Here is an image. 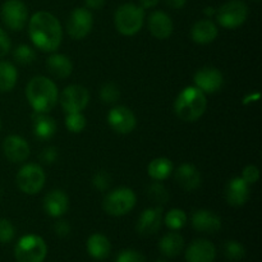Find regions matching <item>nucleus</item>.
Listing matches in <instances>:
<instances>
[{"mask_svg":"<svg viewBox=\"0 0 262 262\" xmlns=\"http://www.w3.org/2000/svg\"><path fill=\"white\" fill-rule=\"evenodd\" d=\"M69 199L61 189H53L43 199V210L51 217H60L68 211Z\"/></svg>","mask_w":262,"mask_h":262,"instance_id":"aec40b11","label":"nucleus"},{"mask_svg":"<svg viewBox=\"0 0 262 262\" xmlns=\"http://www.w3.org/2000/svg\"><path fill=\"white\" fill-rule=\"evenodd\" d=\"M216 248L207 239H196L186 250L187 262H214Z\"/></svg>","mask_w":262,"mask_h":262,"instance_id":"a211bd4d","label":"nucleus"},{"mask_svg":"<svg viewBox=\"0 0 262 262\" xmlns=\"http://www.w3.org/2000/svg\"><path fill=\"white\" fill-rule=\"evenodd\" d=\"M204 13H205V15H207V17H212V15L216 14V9L212 7H206L204 9Z\"/></svg>","mask_w":262,"mask_h":262,"instance_id":"a18cd8bd","label":"nucleus"},{"mask_svg":"<svg viewBox=\"0 0 262 262\" xmlns=\"http://www.w3.org/2000/svg\"><path fill=\"white\" fill-rule=\"evenodd\" d=\"M0 194H2V191H0Z\"/></svg>","mask_w":262,"mask_h":262,"instance_id":"8fccbe9b","label":"nucleus"},{"mask_svg":"<svg viewBox=\"0 0 262 262\" xmlns=\"http://www.w3.org/2000/svg\"><path fill=\"white\" fill-rule=\"evenodd\" d=\"M136 202L137 197L135 192L127 187H120L106 194L102 202V207L105 212L112 216H123L136 206Z\"/></svg>","mask_w":262,"mask_h":262,"instance_id":"423d86ee","label":"nucleus"},{"mask_svg":"<svg viewBox=\"0 0 262 262\" xmlns=\"http://www.w3.org/2000/svg\"><path fill=\"white\" fill-rule=\"evenodd\" d=\"M54 232L58 237L66 238L71 234V225L67 220H59L54 224Z\"/></svg>","mask_w":262,"mask_h":262,"instance_id":"ea45409f","label":"nucleus"},{"mask_svg":"<svg viewBox=\"0 0 262 262\" xmlns=\"http://www.w3.org/2000/svg\"><path fill=\"white\" fill-rule=\"evenodd\" d=\"M216 25L210 19H200L193 25L191 30L192 40L200 45H207L211 43L217 37Z\"/></svg>","mask_w":262,"mask_h":262,"instance_id":"4be33fe9","label":"nucleus"},{"mask_svg":"<svg viewBox=\"0 0 262 262\" xmlns=\"http://www.w3.org/2000/svg\"><path fill=\"white\" fill-rule=\"evenodd\" d=\"M194 84L204 94H215L222 89L224 83V77L219 69L214 67H204L199 69L193 77Z\"/></svg>","mask_w":262,"mask_h":262,"instance_id":"ddd939ff","label":"nucleus"},{"mask_svg":"<svg viewBox=\"0 0 262 262\" xmlns=\"http://www.w3.org/2000/svg\"><path fill=\"white\" fill-rule=\"evenodd\" d=\"M94 26V15L91 10L83 8H76L72 10L67 20V32L73 40H82L86 37Z\"/></svg>","mask_w":262,"mask_h":262,"instance_id":"1a4fd4ad","label":"nucleus"},{"mask_svg":"<svg viewBox=\"0 0 262 262\" xmlns=\"http://www.w3.org/2000/svg\"><path fill=\"white\" fill-rule=\"evenodd\" d=\"M115 262H146V257L135 250H124L117 256Z\"/></svg>","mask_w":262,"mask_h":262,"instance_id":"e433bc0d","label":"nucleus"},{"mask_svg":"<svg viewBox=\"0 0 262 262\" xmlns=\"http://www.w3.org/2000/svg\"><path fill=\"white\" fill-rule=\"evenodd\" d=\"M184 247V239L181 234L177 232L168 233L164 235L159 242V250L165 257L173 258L181 255Z\"/></svg>","mask_w":262,"mask_h":262,"instance_id":"a878e982","label":"nucleus"},{"mask_svg":"<svg viewBox=\"0 0 262 262\" xmlns=\"http://www.w3.org/2000/svg\"><path fill=\"white\" fill-rule=\"evenodd\" d=\"M216 19L222 27L235 30L246 22L248 17V7L242 0H229L216 9Z\"/></svg>","mask_w":262,"mask_h":262,"instance_id":"0eeeda50","label":"nucleus"},{"mask_svg":"<svg viewBox=\"0 0 262 262\" xmlns=\"http://www.w3.org/2000/svg\"><path fill=\"white\" fill-rule=\"evenodd\" d=\"M41 161L43 164H53L55 163V160L58 159V148L50 146V147L43 148L42 152H41Z\"/></svg>","mask_w":262,"mask_h":262,"instance_id":"58836bf2","label":"nucleus"},{"mask_svg":"<svg viewBox=\"0 0 262 262\" xmlns=\"http://www.w3.org/2000/svg\"><path fill=\"white\" fill-rule=\"evenodd\" d=\"M224 255L225 257L229 261L238 262L243 260L246 256V248L242 243H239L238 241H227L224 243Z\"/></svg>","mask_w":262,"mask_h":262,"instance_id":"2f4dec72","label":"nucleus"},{"mask_svg":"<svg viewBox=\"0 0 262 262\" xmlns=\"http://www.w3.org/2000/svg\"><path fill=\"white\" fill-rule=\"evenodd\" d=\"M147 196L154 204H156L158 206H161V205H165L169 201L170 194H169L168 189H166V187L161 182L155 181L148 186Z\"/></svg>","mask_w":262,"mask_h":262,"instance_id":"c85d7f7f","label":"nucleus"},{"mask_svg":"<svg viewBox=\"0 0 262 262\" xmlns=\"http://www.w3.org/2000/svg\"><path fill=\"white\" fill-rule=\"evenodd\" d=\"M14 234L15 230L12 223L7 219H0V243H9Z\"/></svg>","mask_w":262,"mask_h":262,"instance_id":"c9c22d12","label":"nucleus"},{"mask_svg":"<svg viewBox=\"0 0 262 262\" xmlns=\"http://www.w3.org/2000/svg\"><path fill=\"white\" fill-rule=\"evenodd\" d=\"M100 97L104 104H114L120 97L119 87L113 82H107L100 90Z\"/></svg>","mask_w":262,"mask_h":262,"instance_id":"72a5a7b5","label":"nucleus"},{"mask_svg":"<svg viewBox=\"0 0 262 262\" xmlns=\"http://www.w3.org/2000/svg\"><path fill=\"white\" fill-rule=\"evenodd\" d=\"M92 184H94V187L96 189L104 192L106 191L110 187V184H112V177L109 176L107 171L100 170L97 171L94 176V178H92Z\"/></svg>","mask_w":262,"mask_h":262,"instance_id":"f704fd0d","label":"nucleus"},{"mask_svg":"<svg viewBox=\"0 0 262 262\" xmlns=\"http://www.w3.org/2000/svg\"><path fill=\"white\" fill-rule=\"evenodd\" d=\"M87 120L82 113H68L66 117V127L72 133H81L86 128Z\"/></svg>","mask_w":262,"mask_h":262,"instance_id":"473e14b6","label":"nucleus"},{"mask_svg":"<svg viewBox=\"0 0 262 262\" xmlns=\"http://www.w3.org/2000/svg\"><path fill=\"white\" fill-rule=\"evenodd\" d=\"M3 23L12 31H20L25 28L28 20L27 5L22 0H7L3 4L2 12Z\"/></svg>","mask_w":262,"mask_h":262,"instance_id":"9d476101","label":"nucleus"},{"mask_svg":"<svg viewBox=\"0 0 262 262\" xmlns=\"http://www.w3.org/2000/svg\"><path fill=\"white\" fill-rule=\"evenodd\" d=\"M161 223H163V207H148V209L143 210V212L138 217L136 230L138 234L143 235V237H150L159 232V229L161 228Z\"/></svg>","mask_w":262,"mask_h":262,"instance_id":"4468645a","label":"nucleus"},{"mask_svg":"<svg viewBox=\"0 0 262 262\" xmlns=\"http://www.w3.org/2000/svg\"><path fill=\"white\" fill-rule=\"evenodd\" d=\"M87 252L90 253V256L96 260H104L107 256L110 255V251H112V243L107 239V237H105L101 233H95L91 237L87 239L86 243Z\"/></svg>","mask_w":262,"mask_h":262,"instance_id":"393cba45","label":"nucleus"},{"mask_svg":"<svg viewBox=\"0 0 262 262\" xmlns=\"http://www.w3.org/2000/svg\"><path fill=\"white\" fill-rule=\"evenodd\" d=\"M10 50V40L7 32L0 27V58L7 55Z\"/></svg>","mask_w":262,"mask_h":262,"instance_id":"a19ab883","label":"nucleus"},{"mask_svg":"<svg viewBox=\"0 0 262 262\" xmlns=\"http://www.w3.org/2000/svg\"><path fill=\"white\" fill-rule=\"evenodd\" d=\"M46 67H48L50 74L59 79L67 78L73 72V63L69 56L64 55V54H53L49 56L46 60Z\"/></svg>","mask_w":262,"mask_h":262,"instance_id":"b1692460","label":"nucleus"},{"mask_svg":"<svg viewBox=\"0 0 262 262\" xmlns=\"http://www.w3.org/2000/svg\"><path fill=\"white\" fill-rule=\"evenodd\" d=\"M13 58L20 66H30L36 60V51L30 45L20 43L13 51Z\"/></svg>","mask_w":262,"mask_h":262,"instance_id":"c756f323","label":"nucleus"},{"mask_svg":"<svg viewBox=\"0 0 262 262\" xmlns=\"http://www.w3.org/2000/svg\"><path fill=\"white\" fill-rule=\"evenodd\" d=\"M105 2H106V0H84V3H86V8L90 10L101 9V8L105 5Z\"/></svg>","mask_w":262,"mask_h":262,"instance_id":"79ce46f5","label":"nucleus"},{"mask_svg":"<svg viewBox=\"0 0 262 262\" xmlns=\"http://www.w3.org/2000/svg\"><path fill=\"white\" fill-rule=\"evenodd\" d=\"M26 96L35 113L49 114L58 102V89L51 79L45 76H36L26 87Z\"/></svg>","mask_w":262,"mask_h":262,"instance_id":"f03ea898","label":"nucleus"},{"mask_svg":"<svg viewBox=\"0 0 262 262\" xmlns=\"http://www.w3.org/2000/svg\"><path fill=\"white\" fill-rule=\"evenodd\" d=\"M192 225L197 232L212 234V233L219 232L222 228V219L219 215L210 210H197L192 215Z\"/></svg>","mask_w":262,"mask_h":262,"instance_id":"6ab92c4d","label":"nucleus"},{"mask_svg":"<svg viewBox=\"0 0 262 262\" xmlns=\"http://www.w3.org/2000/svg\"><path fill=\"white\" fill-rule=\"evenodd\" d=\"M164 2H165L168 7L173 8V9H181V8L186 5L187 0H164Z\"/></svg>","mask_w":262,"mask_h":262,"instance_id":"37998d69","label":"nucleus"},{"mask_svg":"<svg viewBox=\"0 0 262 262\" xmlns=\"http://www.w3.org/2000/svg\"><path fill=\"white\" fill-rule=\"evenodd\" d=\"M155 262H166V261H163V260H158V261H155Z\"/></svg>","mask_w":262,"mask_h":262,"instance_id":"49530a36","label":"nucleus"},{"mask_svg":"<svg viewBox=\"0 0 262 262\" xmlns=\"http://www.w3.org/2000/svg\"><path fill=\"white\" fill-rule=\"evenodd\" d=\"M107 123L114 132L119 135H129L137 125L136 115L127 106H115L107 114Z\"/></svg>","mask_w":262,"mask_h":262,"instance_id":"f8f14e48","label":"nucleus"},{"mask_svg":"<svg viewBox=\"0 0 262 262\" xmlns=\"http://www.w3.org/2000/svg\"><path fill=\"white\" fill-rule=\"evenodd\" d=\"M225 199L230 206H243L250 199V184L246 183L242 177L230 179L225 187Z\"/></svg>","mask_w":262,"mask_h":262,"instance_id":"f3484780","label":"nucleus"},{"mask_svg":"<svg viewBox=\"0 0 262 262\" xmlns=\"http://www.w3.org/2000/svg\"><path fill=\"white\" fill-rule=\"evenodd\" d=\"M15 181L23 193L36 194L45 186L46 176L43 169L37 164H26L19 169Z\"/></svg>","mask_w":262,"mask_h":262,"instance_id":"6e6552de","label":"nucleus"},{"mask_svg":"<svg viewBox=\"0 0 262 262\" xmlns=\"http://www.w3.org/2000/svg\"><path fill=\"white\" fill-rule=\"evenodd\" d=\"M242 178L246 183L252 186V184H255L256 182L258 181V178H260V170H258L257 166L247 165L245 169H243Z\"/></svg>","mask_w":262,"mask_h":262,"instance_id":"4c0bfd02","label":"nucleus"},{"mask_svg":"<svg viewBox=\"0 0 262 262\" xmlns=\"http://www.w3.org/2000/svg\"><path fill=\"white\" fill-rule=\"evenodd\" d=\"M60 105L64 112L68 113H82L86 109L90 102V92L86 87L79 84H71L61 91Z\"/></svg>","mask_w":262,"mask_h":262,"instance_id":"9b49d317","label":"nucleus"},{"mask_svg":"<svg viewBox=\"0 0 262 262\" xmlns=\"http://www.w3.org/2000/svg\"><path fill=\"white\" fill-rule=\"evenodd\" d=\"M252 2H260V0H252Z\"/></svg>","mask_w":262,"mask_h":262,"instance_id":"de8ad7c7","label":"nucleus"},{"mask_svg":"<svg viewBox=\"0 0 262 262\" xmlns=\"http://www.w3.org/2000/svg\"><path fill=\"white\" fill-rule=\"evenodd\" d=\"M176 182L184 191H194L201 186V174L199 169L188 163L182 164L176 170Z\"/></svg>","mask_w":262,"mask_h":262,"instance_id":"412c9836","label":"nucleus"},{"mask_svg":"<svg viewBox=\"0 0 262 262\" xmlns=\"http://www.w3.org/2000/svg\"><path fill=\"white\" fill-rule=\"evenodd\" d=\"M33 119V135L38 140H50L56 132V123L54 118H51L45 113H35Z\"/></svg>","mask_w":262,"mask_h":262,"instance_id":"5701e85b","label":"nucleus"},{"mask_svg":"<svg viewBox=\"0 0 262 262\" xmlns=\"http://www.w3.org/2000/svg\"><path fill=\"white\" fill-rule=\"evenodd\" d=\"M28 35L36 48L45 53H54L63 40V28L55 15L42 10L30 18Z\"/></svg>","mask_w":262,"mask_h":262,"instance_id":"f257e3e1","label":"nucleus"},{"mask_svg":"<svg viewBox=\"0 0 262 262\" xmlns=\"http://www.w3.org/2000/svg\"><path fill=\"white\" fill-rule=\"evenodd\" d=\"M18 81V71L9 61L0 60V92H10Z\"/></svg>","mask_w":262,"mask_h":262,"instance_id":"cd10ccee","label":"nucleus"},{"mask_svg":"<svg viewBox=\"0 0 262 262\" xmlns=\"http://www.w3.org/2000/svg\"><path fill=\"white\" fill-rule=\"evenodd\" d=\"M148 31L151 35L159 40H166L171 36L174 30V25L169 14L163 10H155L150 14L147 20Z\"/></svg>","mask_w":262,"mask_h":262,"instance_id":"dca6fc26","label":"nucleus"},{"mask_svg":"<svg viewBox=\"0 0 262 262\" xmlns=\"http://www.w3.org/2000/svg\"><path fill=\"white\" fill-rule=\"evenodd\" d=\"M165 225L171 230H179L187 224V214L181 209H171L165 215Z\"/></svg>","mask_w":262,"mask_h":262,"instance_id":"7c9ffc66","label":"nucleus"},{"mask_svg":"<svg viewBox=\"0 0 262 262\" xmlns=\"http://www.w3.org/2000/svg\"><path fill=\"white\" fill-rule=\"evenodd\" d=\"M0 128H2V120H0Z\"/></svg>","mask_w":262,"mask_h":262,"instance_id":"09e8293b","label":"nucleus"},{"mask_svg":"<svg viewBox=\"0 0 262 262\" xmlns=\"http://www.w3.org/2000/svg\"><path fill=\"white\" fill-rule=\"evenodd\" d=\"M3 151L12 163H23L30 156V145L20 136L10 135L3 142Z\"/></svg>","mask_w":262,"mask_h":262,"instance_id":"2eb2a0df","label":"nucleus"},{"mask_svg":"<svg viewBox=\"0 0 262 262\" xmlns=\"http://www.w3.org/2000/svg\"><path fill=\"white\" fill-rule=\"evenodd\" d=\"M159 4V0H140V7L143 9H152Z\"/></svg>","mask_w":262,"mask_h":262,"instance_id":"c03bdc74","label":"nucleus"},{"mask_svg":"<svg viewBox=\"0 0 262 262\" xmlns=\"http://www.w3.org/2000/svg\"><path fill=\"white\" fill-rule=\"evenodd\" d=\"M145 22V9L133 3H125L117 9L114 23L118 32L124 36H133L142 28Z\"/></svg>","mask_w":262,"mask_h":262,"instance_id":"20e7f679","label":"nucleus"},{"mask_svg":"<svg viewBox=\"0 0 262 262\" xmlns=\"http://www.w3.org/2000/svg\"><path fill=\"white\" fill-rule=\"evenodd\" d=\"M207 107L206 94L196 86H188L179 92L174 102V112L183 122H196L205 114Z\"/></svg>","mask_w":262,"mask_h":262,"instance_id":"7ed1b4c3","label":"nucleus"},{"mask_svg":"<svg viewBox=\"0 0 262 262\" xmlns=\"http://www.w3.org/2000/svg\"><path fill=\"white\" fill-rule=\"evenodd\" d=\"M147 173L154 181L163 182L173 173V163L168 158H156L148 164Z\"/></svg>","mask_w":262,"mask_h":262,"instance_id":"bb28decb","label":"nucleus"},{"mask_svg":"<svg viewBox=\"0 0 262 262\" xmlns=\"http://www.w3.org/2000/svg\"><path fill=\"white\" fill-rule=\"evenodd\" d=\"M48 255L45 241L36 234L23 235L14 247L17 262H43Z\"/></svg>","mask_w":262,"mask_h":262,"instance_id":"39448f33","label":"nucleus"}]
</instances>
